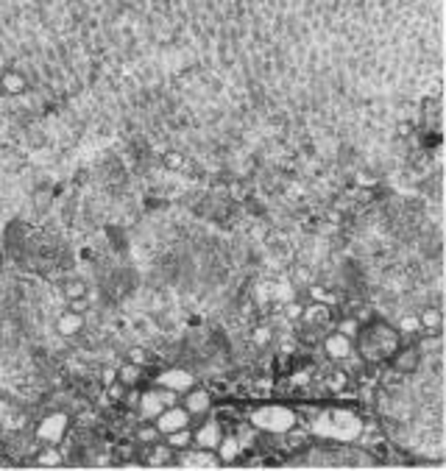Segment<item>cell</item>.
<instances>
[{
  "label": "cell",
  "instance_id": "cell-1",
  "mask_svg": "<svg viewBox=\"0 0 446 471\" xmlns=\"http://www.w3.org/2000/svg\"><path fill=\"white\" fill-rule=\"evenodd\" d=\"M402 343L405 341L396 327H391L388 321H371L360 327V332L354 335V354L365 365H379V362H388Z\"/></svg>",
  "mask_w": 446,
  "mask_h": 471
},
{
  "label": "cell",
  "instance_id": "cell-2",
  "mask_svg": "<svg viewBox=\"0 0 446 471\" xmlns=\"http://www.w3.org/2000/svg\"><path fill=\"white\" fill-rule=\"evenodd\" d=\"M251 427L257 432H268V435H282L293 427H299V413L290 404L282 402H268V404H257L248 416Z\"/></svg>",
  "mask_w": 446,
  "mask_h": 471
},
{
  "label": "cell",
  "instance_id": "cell-3",
  "mask_svg": "<svg viewBox=\"0 0 446 471\" xmlns=\"http://www.w3.org/2000/svg\"><path fill=\"white\" fill-rule=\"evenodd\" d=\"M179 404H182L193 418H207V416L212 413V407H215V399H212L210 388H204V385H193L187 393H182Z\"/></svg>",
  "mask_w": 446,
  "mask_h": 471
},
{
  "label": "cell",
  "instance_id": "cell-4",
  "mask_svg": "<svg viewBox=\"0 0 446 471\" xmlns=\"http://www.w3.org/2000/svg\"><path fill=\"white\" fill-rule=\"evenodd\" d=\"M67 427H70V418L67 413H48L39 424H36V441L39 444H62L65 435H67Z\"/></svg>",
  "mask_w": 446,
  "mask_h": 471
},
{
  "label": "cell",
  "instance_id": "cell-5",
  "mask_svg": "<svg viewBox=\"0 0 446 471\" xmlns=\"http://www.w3.org/2000/svg\"><path fill=\"white\" fill-rule=\"evenodd\" d=\"M154 424H156V430H159V432H162V438H165L168 432H176V430L193 427V416H190L182 404H170V407H165V410L154 418Z\"/></svg>",
  "mask_w": 446,
  "mask_h": 471
},
{
  "label": "cell",
  "instance_id": "cell-6",
  "mask_svg": "<svg viewBox=\"0 0 446 471\" xmlns=\"http://www.w3.org/2000/svg\"><path fill=\"white\" fill-rule=\"evenodd\" d=\"M321 346H324V354L332 360L334 365H343L346 360L354 357V338H349V335H343V332H337V329H332V332L321 341Z\"/></svg>",
  "mask_w": 446,
  "mask_h": 471
},
{
  "label": "cell",
  "instance_id": "cell-7",
  "mask_svg": "<svg viewBox=\"0 0 446 471\" xmlns=\"http://www.w3.org/2000/svg\"><path fill=\"white\" fill-rule=\"evenodd\" d=\"M156 385H159V388H170V390H176L179 399H182V393H187L193 385H198V379H196L187 368H165V371L156 374Z\"/></svg>",
  "mask_w": 446,
  "mask_h": 471
},
{
  "label": "cell",
  "instance_id": "cell-8",
  "mask_svg": "<svg viewBox=\"0 0 446 471\" xmlns=\"http://www.w3.org/2000/svg\"><path fill=\"white\" fill-rule=\"evenodd\" d=\"M388 365L396 371V374H416L419 371V365H421V352H419V346L416 343H402L393 357L388 360Z\"/></svg>",
  "mask_w": 446,
  "mask_h": 471
},
{
  "label": "cell",
  "instance_id": "cell-9",
  "mask_svg": "<svg viewBox=\"0 0 446 471\" xmlns=\"http://www.w3.org/2000/svg\"><path fill=\"white\" fill-rule=\"evenodd\" d=\"M223 432H226V430H223L221 421L210 418V421L193 427V446H201V449H212V452H215V446L221 444Z\"/></svg>",
  "mask_w": 446,
  "mask_h": 471
},
{
  "label": "cell",
  "instance_id": "cell-10",
  "mask_svg": "<svg viewBox=\"0 0 446 471\" xmlns=\"http://www.w3.org/2000/svg\"><path fill=\"white\" fill-rule=\"evenodd\" d=\"M162 410H165V402H162V396H159L156 385H154V388H148V390H140V399H137V413L142 416V421H154Z\"/></svg>",
  "mask_w": 446,
  "mask_h": 471
},
{
  "label": "cell",
  "instance_id": "cell-11",
  "mask_svg": "<svg viewBox=\"0 0 446 471\" xmlns=\"http://www.w3.org/2000/svg\"><path fill=\"white\" fill-rule=\"evenodd\" d=\"M243 441L234 435V432H223L221 444L215 446V455H218V460H221V466H229V463H237L240 460V455H243Z\"/></svg>",
  "mask_w": 446,
  "mask_h": 471
},
{
  "label": "cell",
  "instance_id": "cell-12",
  "mask_svg": "<svg viewBox=\"0 0 446 471\" xmlns=\"http://www.w3.org/2000/svg\"><path fill=\"white\" fill-rule=\"evenodd\" d=\"M84 327H87V318L81 313H76V310H67V313H62L56 318V332L62 338H76V335L84 332Z\"/></svg>",
  "mask_w": 446,
  "mask_h": 471
},
{
  "label": "cell",
  "instance_id": "cell-13",
  "mask_svg": "<svg viewBox=\"0 0 446 471\" xmlns=\"http://www.w3.org/2000/svg\"><path fill=\"white\" fill-rule=\"evenodd\" d=\"M117 382L126 385V388H140L145 382V365H137L131 360H126L120 368H117Z\"/></svg>",
  "mask_w": 446,
  "mask_h": 471
},
{
  "label": "cell",
  "instance_id": "cell-14",
  "mask_svg": "<svg viewBox=\"0 0 446 471\" xmlns=\"http://www.w3.org/2000/svg\"><path fill=\"white\" fill-rule=\"evenodd\" d=\"M145 449H148L145 452V463L148 466H170V463H176V452L165 441H156V444H151Z\"/></svg>",
  "mask_w": 446,
  "mask_h": 471
},
{
  "label": "cell",
  "instance_id": "cell-15",
  "mask_svg": "<svg viewBox=\"0 0 446 471\" xmlns=\"http://www.w3.org/2000/svg\"><path fill=\"white\" fill-rule=\"evenodd\" d=\"M34 463L36 466H62L65 463V452L59 449V444H45V446H39V452L34 455Z\"/></svg>",
  "mask_w": 446,
  "mask_h": 471
},
{
  "label": "cell",
  "instance_id": "cell-16",
  "mask_svg": "<svg viewBox=\"0 0 446 471\" xmlns=\"http://www.w3.org/2000/svg\"><path fill=\"white\" fill-rule=\"evenodd\" d=\"M441 324H444V315L438 307H430L424 313H419V329L427 335V332H441Z\"/></svg>",
  "mask_w": 446,
  "mask_h": 471
},
{
  "label": "cell",
  "instance_id": "cell-17",
  "mask_svg": "<svg viewBox=\"0 0 446 471\" xmlns=\"http://www.w3.org/2000/svg\"><path fill=\"white\" fill-rule=\"evenodd\" d=\"M173 452H182V449H187V446H193V427H184V430H176V432H168L165 438H162Z\"/></svg>",
  "mask_w": 446,
  "mask_h": 471
},
{
  "label": "cell",
  "instance_id": "cell-18",
  "mask_svg": "<svg viewBox=\"0 0 446 471\" xmlns=\"http://www.w3.org/2000/svg\"><path fill=\"white\" fill-rule=\"evenodd\" d=\"M134 438H137V444H140V446H151V444L162 441V432L156 430V424H154V421H145V424H140V427H137Z\"/></svg>",
  "mask_w": 446,
  "mask_h": 471
},
{
  "label": "cell",
  "instance_id": "cell-19",
  "mask_svg": "<svg viewBox=\"0 0 446 471\" xmlns=\"http://www.w3.org/2000/svg\"><path fill=\"white\" fill-rule=\"evenodd\" d=\"M62 293H65L67 301H76V299H87V296H90V287H87L84 279H67V282L62 285Z\"/></svg>",
  "mask_w": 446,
  "mask_h": 471
},
{
  "label": "cell",
  "instance_id": "cell-20",
  "mask_svg": "<svg viewBox=\"0 0 446 471\" xmlns=\"http://www.w3.org/2000/svg\"><path fill=\"white\" fill-rule=\"evenodd\" d=\"M0 84H3V90H6L8 95H17V93L25 90V78H22L20 73H6V76L0 78Z\"/></svg>",
  "mask_w": 446,
  "mask_h": 471
},
{
  "label": "cell",
  "instance_id": "cell-21",
  "mask_svg": "<svg viewBox=\"0 0 446 471\" xmlns=\"http://www.w3.org/2000/svg\"><path fill=\"white\" fill-rule=\"evenodd\" d=\"M327 385H330L332 390H343V388L349 385V374H346L343 368H334L332 374L327 376Z\"/></svg>",
  "mask_w": 446,
  "mask_h": 471
},
{
  "label": "cell",
  "instance_id": "cell-22",
  "mask_svg": "<svg viewBox=\"0 0 446 471\" xmlns=\"http://www.w3.org/2000/svg\"><path fill=\"white\" fill-rule=\"evenodd\" d=\"M254 346H259V349H265L271 341H273V329L271 327H259V329H254Z\"/></svg>",
  "mask_w": 446,
  "mask_h": 471
},
{
  "label": "cell",
  "instance_id": "cell-23",
  "mask_svg": "<svg viewBox=\"0 0 446 471\" xmlns=\"http://www.w3.org/2000/svg\"><path fill=\"white\" fill-rule=\"evenodd\" d=\"M334 329L343 332V335H349V338H354V335L360 332V321H357V318H343L340 324H334Z\"/></svg>",
  "mask_w": 446,
  "mask_h": 471
},
{
  "label": "cell",
  "instance_id": "cell-24",
  "mask_svg": "<svg viewBox=\"0 0 446 471\" xmlns=\"http://www.w3.org/2000/svg\"><path fill=\"white\" fill-rule=\"evenodd\" d=\"M302 310H304L302 301H293V304L288 301V304H285V318H288V321H302Z\"/></svg>",
  "mask_w": 446,
  "mask_h": 471
},
{
  "label": "cell",
  "instance_id": "cell-25",
  "mask_svg": "<svg viewBox=\"0 0 446 471\" xmlns=\"http://www.w3.org/2000/svg\"><path fill=\"white\" fill-rule=\"evenodd\" d=\"M126 357H128L131 362H137V365H148V352H145L142 346H131V349L126 352Z\"/></svg>",
  "mask_w": 446,
  "mask_h": 471
},
{
  "label": "cell",
  "instance_id": "cell-26",
  "mask_svg": "<svg viewBox=\"0 0 446 471\" xmlns=\"http://www.w3.org/2000/svg\"><path fill=\"white\" fill-rule=\"evenodd\" d=\"M182 162H184V159H182L179 153H168V159H165V165H168V168H173V170H176V168H182Z\"/></svg>",
  "mask_w": 446,
  "mask_h": 471
},
{
  "label": "cell",
  "instance_id": "cell-27",
  "mask_svg": "<svg viewBox=\"0 0 446 471\" xmlns=\"http://www.w3.org/2000/svg\"><path fill=\"white\" fill-rule=\"evenodd\" d=\"M0 262H3V251H0Z\"/></svg>",
  "mask_w": 446,
  "mask_h": 471
}]
</instances>
